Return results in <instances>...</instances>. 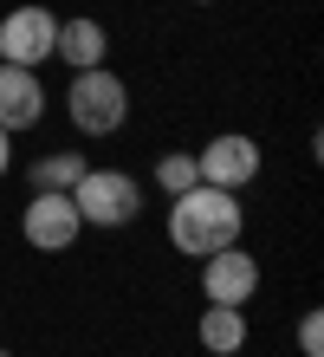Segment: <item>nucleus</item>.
Masks as SVG:
<instances>
[{
	"label": "nucleus",
	"mask_w": 324,
	"mask_h": 357,
	"mask_svg": "<svg viewBox=\"0 0 324 357\" xmlns=\"http://www.w3.org/2000/svg\"><path fill=\"white\" fill-rule=\"evenodd\" d=\"M240 227H247V208H240L233 188L194 182L182 195H169V247H176L182 260H208V254H221V247H233Z\"/></svg>",
	"instance_id": "f257e3e1"
},
{
	"label": "nucleus",
	"mask_w": 324,
	"mask_h": 357,
	"mask_svg": "<svg viewBox=\"0 0 324 357\" xmlns=\"http://www.w3.org/2000/svg\"><path fill=\"white\" fill-rule=\"evenodd\" d=\"M65 111H72V130H78V137H117V130H123V117H130V85H123L111 66L72 72Z\"/></svg>",
	"instance_id": "f03ea898"
},
{
	"label": "nucleus",
	"mask_w": 324,
	"mask_h": 357,
	"mask_svg": "<svg viewBox=\"0 0 324 357\" xmlns=\"http://www.w3.org/2000/svg\"><path fill=\"white\" fill-rule=\"evenodd\" d=\"M72 208L84 227H130L143 215V188L130 169H84L72 188Z\"/></svg>",
	"instance_id": "7ed1b4c3"
},
{
	"label": "nucleus",
	"mask_w": 324,
	"mask_h": 357,
	"mask_svg": "<svg viewBox=\"0 0 324 357\" xmlns=\"http://www.w3.org/2000/svg\"><path fill=\"white\" fill-rule=\"evenodd\" d=\"M52 39H59V13L52 7H13L7 20H0V66L39 72L52 59Z\"/></svg>",
	"instance_id": "20e7f679"
},
{
	"label": "nucleus",
	"mask_w": 324,
	"mask_h": 357,
	"mask_svg": "<svg viewBox=\"0 0 324 357\" xmlns=\"http://www.w3.org/2000/svg\"><path fill=\"white\" fill-rule=\"evenodd\" d=\"M78 208L72 195H59V188H33L26 195V215H20V234H26V247H39V254H65V247L78 241Z\"/></svg>",
	"instance_id": "39448f33"
},
{
	"label": "nucleus",
	"mask_w": 324,
	"mask_h": 357,
	"mask_svg": "<svg viewBox=\"0 0 324 357\" xmlns=\"http://www.w3.org/2000/svg\"><path fill=\"white\" fill-rule=\"evenodd\" d=\"M259 143L253 137H240V130H221L208 143V150H194V169H201V182L208 188H233V195H240V188L259 176Z\"/></svg>",
	"instance_id": "423d86ee"
},
{
	"label": "nucleus",
	"mask_w": 324,
	"mask_h": 357,
	"mask_svg": "<svg viewBox=\"0 0 324 357\" xmlns=\"http://www.w3.org/2000/svg\"><path fill=\"white\" fill-rule=\"evenodd\" d=\"M253 292H259V260L247 254L240 241L201 260V299L208 305H247Z\"/></svg>",
	"instance_id": "0eeeda50"
},
{
	"label": "nucleus",
	"mask_w": 324,
	"mask_h": 357,
	"mask_svg": "<svg viewBox=\"0 0 324 357\" xmlns=\"http://www.w3.org/2000/svg\"><path fill=\"white\" fill-rule=\"evenodd\" d=\"M46 117V85H39V72L26 66H0V130H33V123Z\"/></svg>",
	"instance_id": "6e6552de"
},
{
	"label": "nucleus",
	"mask_w": 324,
	"mask_h": 357,
	"mask_svg": "<svg viewBox=\"0 0 324 357\" xmlns=\"http://www.w3.org/2000/svg\"><path fill=\"white\" fill-rule=\"evenodd\" d=\"M104 52H111V33H104V20H91V13H72V20H59L52 59H65L72 72H91V66H104Z\"/></svg>",
	"instance_id": "1a4fd4ad"
},
{
	"label": "nucleus",
	"mask_w": 324,
	"mask_h": 357,
	"mask_svg": "<svg viewBox=\"0 0 324 357\" xmlns=\"http://www.w3.org/2000/svg\"><path fill=\"white\" fill-rule=\"evenodd\" d=\"M201 351L208 357H240L247 351V305H208L201 312Z\"/></svg>",
	"instance_id": "9d476101"
},
{
	"label": "nucleus",
	"mask_w": 324,
	"mask_h": 357,
	"mask_svg": "<svg viewBox=\"0 0 324 357\" xmlns=\"http://www.w3.org/2000/svg\"><path fill=\"white\" fill-rule=\"evenodd\" d=\"M84 169H91V162H84L78 150H52V156L33 162V188H59V195H72Z\"/></svg>",
	"instance_id": "9b49d317"
},
{
	"label": "nucleus",
	"mask_w": 324,
	"mask_h": 357,
	"mask_svg": "<svg viewBox=\"0 0 324 357\" xmlns=\"http://www.w3.org/2000/svg\"><path fill=\"white\" fill-rule=\"evenodd\" d=\"M156 182H162V195H182V188L201 182V169H194V150H169L156 156Z\"/></svg>",
	"instance_id": "f8f14e48"
},
{
	"label": "nucleus",
	"mask_w": 324,
	"mask_h": 357,
	"mask_svg": "<svg viewBox=\"0 0 324 357\" xmlns=\"http://www.w3.org/2000/svg\"><path fill=\"white\" fill-rule=\"evenodd\" d=\"M298 351L324 357V312H305V319H298Z\"/></svg>",
	"instance_id": "ddd939ff"
},
{
	"label": "nucleus",
	"mask_w": 324,
	"mask_h": 357,
	"mask_svg": "<svg viewBox=\"0 0 324 357\" xmlns=\"http://www.w3.org/2000/svg\"><path fill=\"white\" fill-rule=\"evenodd\" d=\"M7 169H13V137L0 130V176H7Z\"/></svg>",
	"instance_id": "4468645a"
},
{
	"label": "nucleus",
	"mask_w": 324,
	"mask_h": 357,
	"mask_svg": "<svg viewBox=\"0 0 324 357\" xmlns=\"http://www.w3.org/2000/svg\"><path fill=\"white\" fill-rule=\"evenodd\" d=\"M201 7H208V0H201Z\"/></svg>",
	"instance_id": "2eb2a0df"
},
{
	"label": "nucleus",
	"mask_w": 324,
	"mask_h": 357,
	"mask_svg": "<svg viewBox=\"0 0 324 357\" xmlns=\"http://www.w3.org/2000/svg\"><path fill=\"white\" fill-rule=\"evenodd\" d=\"M0 357H7V351H0Z\"/></svg>",
	"instance_id": "dca6fc26"
}]
</instances>
